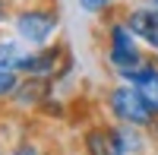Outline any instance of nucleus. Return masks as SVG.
<instances>
[{
  "label": "nucleus",
  "mask_w": 158,
  "mask_h": 155,
  "mask_svg": "<svg viewBox=\"0 0 158 155\" xmlns=\"http://www.w3.org/2000/svg\"><path fill=\"white\" fill-rule=\"evenodd\" d=\"M117 3V0H79V6L89 10V13H104V10H111Z\"/></svg>",
  "instance_id": "nucleus-10"
},
{
  "label": "nucleus",
  "mask_w": 158,
  "mask_h": 155,
  "mask_svg": "<svg viewBox=\"0 0 158 155\" xmlns=\"http://www.w3.org/2000/svg\"><path fill=\"white\" fill-rule=\"evenodd\" d=\"M108 111L117 124H130V127H139V130H152L155 120H158L155 111L149 108V101L130 82H117L108 92Z\"/></svg>",
  "instance_id": "nucleus-2"
},
{
  "label": "nucleus",
  "mask_w": 158,
  "mask_h": 155,
  "mask_svg": "<svg viewBox=\"0 0 158 155\" xmlns=\"http://www.w3.org/2000/svg\"><path fill=\"white\" fill-rule=\"evenodd\" d=\"M6 155H44V152H41V146H38V143H32V139H19V143L13 146Z\"/></svg>",
  "instance_id": "nucleus-9"
},
{
  "label": "nucleus",
  "mask_w": 158,
  "mask_h": 155,
  "mask_svg": "<svg viewBox=\"0 0 158 155\" xmlns=\"http://www.w3.org/2000/svg\"><path fill=\"white\" fill-rule=\"evenodd\" d=\"M0 155H3V152H0Z\"/></svg>",
  "instance_id": "nucleus-14"
},
{
  "label": "nucleus",
  "mask_w": 158,
  "mask_h": 155,
  "mask_svg": "<svg viewBox=\"0 0 158 155\" xmlns=\"http://www.w3.org/2000/svg\"><path fill=\"white\" fill-rule=\"evenodd\" d=\"M19 82H22V76L16 70H0V101H6V98L16 95Z\"/></svg>",
  "instance_id": "nucleus-8"
},
{
  "label": "nucleus",
  "mask_w": 158,
  "mask_h": 155,
  "mask_svg": "<svg viewBox=\"0 0 158 155\" xmlns=\"http://www.w3.org/2000/svg\"><path fill=\"white\" fill-rule=\"evenodd\" d=\"M139 44L142 41L130 32V25L123 19H114L108 25V63L114 67L117 76H123L127 70H136V67H142L149 60Z\"/></svg>",
  "instance_id": "nucleus-3"
},
{
  "label": "nucleus",
  "mask_w": 158,
  "mask_h": 155,
  "mask_svg": "<svg viewBox=\"0 0 158 155\" xmlns=\"http://www.w3.org/2000/svg\"><path fill=\"white\" fill-rule=\"evenodd\" d=\"M25 51L29 48H22L19 38H0V70H16Z\"/></svg>",
  "instance_id": "nucleus-7"
},
{
  "label": "nucleus",
  "mask_w": 158,
  "mask_h": 155,
  "mask_svg": "<svg viewBox=\"0 0 158 155\" xmlns=\"http://www.w3.org/2000/svg\"><path fill=\"white\" fill-rule=\"evenodd\" d=\"M130 86L139 89V95L149 101V108L155 111V117H158V63H155L152 57L136 70V76H133V82H130Z\"/></svg>",
  "instance_id": "nucleus-5"
},
{
  "label": "nucleus",
  "mask_w": 158,
  "mask_h": 155,
  "mask_svg": "<svg viewBox=\"0 0 158 155\" xmlns=\"http://www.w3.org/2000/svg\"><path fill=\"white\" fill-rule=\"evenodd\" d=\"M13 19V13H10V0H0V25L10 22Z\"/></svg>",
  "instance_id": "nucleus-11"
},
{
  "label": "nucleus",
  "mask_w": 158,
  "mask_h": 155,
  "mask_svg": "<svg viewBox=\"0 0 158 155\" xmlns=\"http://www.w3.org/2000/svg\"><path fill=\"white\" fill-rule=\"evenodd\" d=\"M70 60L67 48L63 44H44V48H32L25 51V57L19 60L16 73L19 76H35V79H60V70L63 63Z\"/></svg>",
  "instance_id": "nucleus-4"
},
{
  "label": "nucleus",
  "mask_w": 158,
  "mask_h": 155,
  "mask_svg": "<svg viewBox=\"0 0 158 155\" xmlns=\"http://www.w3.org/2000/svg\"><path fill=\"white\" fill-rule=\"evenodd\" d=\"M149 6H155V10H158V0H149Z\"/></svg>",
  "instance_id": "nucleus-13"
},
{
  "label": "nucleus",
  "mask_w": 158,
  "mask_h": 155,
  "mask_svg": "<svg viewBox=\"0 0 158 155\" xmlns=\"http://www.w3.org/2000/svg\"><path fill=\"white\" fill-rule=\"evenodd\" d=\"M10 3H38V0H10Z\"/></svg>",
  "instance_id": "nucleus-12"
},
{
  "label": "nucleus",
  "mask_w": 158,
  "mask_h": 155,
  "mask_svg": "<svg viewBox=\"0 0 158 155\" xmlns=\"http://www.w3.org/2000/svg\"><path fill=\"white\" fill-rule=\"evenodd\" d=\"M51 79H35V76H22V82H19V89H16V98L19 105H35V101H41V98H48L51 95Z\"/></svg>",
  "instance_id": "nucleus-6"
},
{
  "label": "nucleus",
  "mask_w": 158,
  "mask_h": 155,
  "mask_svg": "<svg viewBox=\"0 0 158 155\" xmlns=\"http://www.w3.org/2000/svg\"><path fill=\"white\" fill-rule=\"evenodd\" d=\"M13 29H16V38L29 48H44L51 44V38L60 29V10L48 0H38V3H22L16 13H13Z\"/></svg>",
  "instance_id": "nucleus-1"
}]
</instances>
